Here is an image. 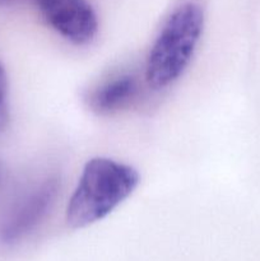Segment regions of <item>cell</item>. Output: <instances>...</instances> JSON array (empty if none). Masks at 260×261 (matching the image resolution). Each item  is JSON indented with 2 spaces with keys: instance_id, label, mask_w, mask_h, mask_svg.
I'll list each match as a JSON object with an SVG mask.
<instances>
[{
  "instance_id": "8992f818",
  "label": "cell",
  "mask_w": 260,
  "mask_h": 261,
  "mask_svg": "<svg viewBox=\"0 0 260 261\" xmlns=\"http://www.w3.org/2000/svg\"><path fill=\"white\" fill-rule=\"evenodd\" d=\"M8 93V78L4 70V66L0 63V132L7 126L9 121V110L7 103Z\"/></svg>"
},
{
  "instance_id": "3957f363",
  "label": "cell",
  "mask_w": 260,
  "mask_h": 261,
  "mask_svg": "<svg viewBox=\"0 0 260 261\" xmlns=\"http://www.w3.org/2000/svg\"><path fill=\"white\" fill-rule=\"evenodd\" d=\"M46 22L65 40L87 45L98 32V19L88 0H38Z\"/></svg>"
},
{
  "instance_id": "277c9868",
  "label": "cell",
  "mask_w": 260,
  "mask_h": 261,
  "mask_svg": "<svg viewBox=\"0 0 260 261\" xmlns=\"http://www.w3.org/2000/svg\"><path fill=\"white\" fill-rule=\"evenodd\" d=\"M59 191L58 178L50 177L32 191L2 231V240L14 242L30 233L48 213Z\"/></svg>"
},
{
  "instance_id": "6da1fadb",
  "label": "cell",
  "mask_w": 260,
  "mask_h": 261,
  "mask_svg": "<svg viewBox=\"0 0 260 261\" xmlns=\"http://www.w3.org/2000/svg\"><path fill=\"white\" fill-rule=\"evenodd\" d=\"M134 167L105 157L89 160L66 206V222L73 228L93 224L126 200L139 184Z\"/></svg>"
},
{
  "instance_id": "7a4b0ae2",
  "label": "cell",
  "mask_w": 260,
  "mask_h": 261,
  "mask_svg": "<svg viewBox=\"0 0 260 261\" xmlns=\"http://www.w3.org/2000/svg\"><path fill=\"white\" fill-rule=\"evenodd\" d=\"M203 27V10L194 3L181 5L168 17L148 54L145 81L150 88L165 89L183 75L195 54Z\"/></svg>"
},
{
  "instance_id": "5b68a950",
  "label": "cell",
  "mask_w": 260,
  "mask_h": 261,
  "mask_svg": "<svg viewBox=\"0 0 260 261\" xmlns=\"http://www.w3.org/2000/svg\"><path fill=\"white\" fill-rule=\"evenodd\" d=\"M138 92V82L133 75H121L96 89L91 97V106L101 114L121 110Z\"/></svg>"
}]
</instances>
